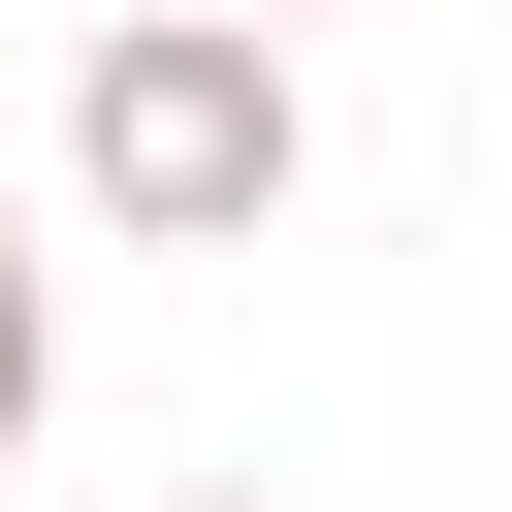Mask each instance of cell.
<instances>
[{"label": "cell", "mask_w": 512, "mask_h": 512, "mask_svg": "<svg viewBox=\"0 0 512 512\" xmlns=\"http://www.w3.org/2000/svg\"><path fill=\"white\" fill-rule=\"evenodd\" d=\"M192 512H288V480H192Z\"/></svg>", "instance_id": "3957f363"}, {"label": "cell", "mask_w": 512, "mask_h": 512, "mask_svg": "<svg viewBox=\"0 0 512 512\" xmlns=\"http://www.w3.org/2000/svg\"><path fill=\"white\" fill-rule=\"evenodd\" d=\"M224 32H288V0H224Z\"/></svg>", "instance_id": "277c9868"}, {"label": "cell", "mask_w": 512, "mask_h": 512, "mask_svg": "<svg viewBox=\"0 0 512 512\" xmlns=\"http://www.w3.org/2000/svg\"><path fill=\"white\" fill-rule=\"evenodd\" d=\"M64 192H96L128 256H256V224L320 192V96H288V32H224V0H128V32L64 64Z\"/></svg>", "instance_id": "6da1fadb"}, {"label": "cell", "mask_w": 512, "mask_h": 512, "mask_svg": "<svg viewBox=\"0 0 512 512\" xmlns=\"http://www.w3.org/2000/svg\"><path fill=\"white\" fill-rule=\"evenodd\" d=\"M64 416V288H32V224H0V448Z\"/></svg>", "instance_id": "7a4b0ae2"}]
</instances>
